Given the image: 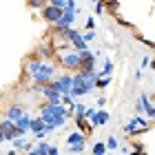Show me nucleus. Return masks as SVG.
Returning a JSON list of instances; mask_svg holds the SVG:
<instances>
[{
    "label": "nucleus",
    "instance_id": "nucleus-1",
    "mask_svg": "<svg viewBox=\"0 0 155 155\" xmlns=\"http://www.w3.org/2000/svg\"><path fill=\"white\" fill-rule=\"evenodd\" d=\"M25 71L29 73V78L38 84H49L55 75V64L49 60H29V64L25 67Z\"/></svg>",
    "mask_w": 155,
    "mask_h": 155
},
{
    "label": "nucleus",
    "instance_id": "nucleus-2",
    "mask_svg": "<svg viewBox=\"0 0 155 155\" xmlns=\"http://www.w3.org/2000/svg\"><path fill=\"white\" fill-rule=\"evenodd\" d=\"M60 64L67 69V71H78L82 64V60H80V53L78 51H62L60 53Z\"/></svg>",
    "mask_w": 155,
    "mask_h": 155
},
{
    "label": "nucleus",
    "instance_id": "nucleus-3",
    "mask_svg": "<svg viewBox=\"0 0 155 155\" xmlns=\"http://www.w3.org/2000/svg\"><path fill=\"white\" fill-rule=\"evenodd\" d=\"M51 87H53L55 91H60L62 95H67L69 91H71V87H73V75H71V73H60V75H55L53 80H51Z\"/></svg>",
    "mask_w": 155,
    "mask_h": 155
},
{
    "label": "nucleus",
    "instance_id": "nucleus-4",
    "mask_svg": "<svg viewBox=\"0 0 155 155\" xmlns=\"http://www.w3.org/2000/svg\"><path fill=\"white\" fill-rule=\"evenodd\" d=\"M149 129V122H146V117H142V115H135V117H131V122L124 126V133H129V135H137V133H142V131H146Z\"/></svg>",
    "mask_w": 155,
    "mask_h": 155
},
{
    "label": "nucleus",
    "instance_id": "nucleus-5",
    "mask_svg": "<svg viewBox=\"0 0 155 155\" xmlns=\"http://www.w3.org/2000/svg\"><path fill=\"white\" fill-rule=\"evenodd\" d=\"M73 22H75V9H62L60 20L53 22V29L62 31V29H67V27H73Z\"/></svg>",
    "mask_w": 155,
    "mask_h": 155
},
{
    "label": "nucleus",
    "instance_id": "nucleus-6",
    "mask_svg": "<svg viewBox=\"0 0 155 155\" xmlns=\"http://www.w3.org/2000/svg\"><path fill=\"white\" fill-rule=\"evenodd\" d=\"M40 93H42V97L47 100V104H62V93L51 87V82H49V84H42V91H40Z\"/></svg>",
    "mask_w": 155,
    "mask_h": 155
},
{
    "label": "nucleus",
    "instance_id": "nucleus-7",
    "mask_svg": "<svg viewBox=\"0 0 155 155\" xmlns=\"http://www.w3.org/2000/svg\"><path fill=\"white\" fill-rule=\"evenodd\" d=\"M60 16H62V9H60V7H53V5H45V7H42V18H45L47 20V22H58V20H60Z\"/></svg>",
    "mask_w": 155,
    "mask_h": 155
},
{
    "label": "nucleus",
    "instance_id": "nucleus-8",
    "mask_svg": "<svg viewBox=\"0 0 155 155\" xmlns=\"http://www.w3.org/2000/svg\"><path fill=\"white\" fill-rule=\"evenodd\" d=\"M109 117H111V115L107 113V111L97 109V111H95V115L89 120V129H95V126H104V124L109 122Z\"/></svg>",
    "mask_w": 155,
    "mask_h": 155
},
{
    "label": "nucleus",
    "instance_id": "nucleus-9",
    "mask_svg": "<svg viewBox=\"0 0 155 155\" xmlns=\"http://www.w3.org/2000/svg\"><path fill=\"white\" fill-rule=\"evenodd\" d=\"M16 126L20 131H25V133H29V126H31V115L29 113H22L18 120H16Z\"/></svg>",
    "mask_w": 155,
    "mask_h": 155
},
{
    "label": "nucleus",
    "instance_id": "nucleus-10",
    "mask_svg": "<svg viewBox=\"0 0 155 155\" xmlns=\"http://www.w3.org/2000/svg\"><path fill=\"white\" fill-rule=\"evenodd\" d=\"M140 102H142V107H144V113H146V115H149L151 120H155V107H153V104H151V100H149V97H146L144 93H142V95H140Z\"/></svg>",
    "mask_w": 155,
    "mask_h": 155
},
{
    "label": "nucleus",
    "instance_id": "nucleus-11",
    "mask_svg": "<svg viewBox=\"0 0 155 155\" xmlns=\"http://www.w3.org/2000/svg\"><path fill=\"white\" fill-rule=\"evenodd\" d=\"M11 144H13V149H18V151H29L31 149V142H29V140H27L25 135L22 137H16V140H11Z\"/></svg>",
    "mask_w": 155,
    "mask_h": 155
},
{
    "label": "nucleus",
    "instance_id": "nucleus-12",
    "mask_svg": "<svg viewBox=\"0 0 155 155\" xmlns=\"http://www.w3.org/2000/svg\"><path fill=\"white\" fill-rule=\"evenodd\" d=\"M22 113H25V109L20 107V104H11V107L7 109V117H9L11 122H16V120H18L20 115H22Z\"/></svg>",
    "mask_w": 155,
    "mask_h": 155
},
{
    "label": "nucleus",
    "instance_id": "nucleus-13",
    "mask_svg": "<svg viewBox=\"0 0 155 155\" xmlns=\"http://www.w3.org/2000/svg\"><path fill=\"white\" fill-rule=\"evenodd\" d=\"M71 49H73V51H82V49H89V42L82 38V33H78V36L71 40Z\"/></svg>",
    "mask_w": 155,
    "mask_h": 155
},
{
    "label": "nucleus",
    "instance_id": "nucleus-14",
    "mask_svg": "<svg viewBox=\"0 0 155 155\" xmlns=\"http://www.w3.org/2000/svg\"><path fill=\"white\" fill-rule=\"evenodd\" d=\"M40 131H45V120H42L40 115L38 117H31V126H29V133H40Z\"/></svg>",
    "mask_w": 155,
    "mask_h": 155
},
{
    "label": "nucleus",
    "instance_id": "nucleus-15",
    "mask_svg": "<svg viewBox=\"0 0 155 155\" xmlns=\"http://www.w3.org/2000/svg\"><path fill=\"white\" fill-rule=\"evenodd\" d=\"M95 64H97V55H93V58H89V60H82V64L78 71H95Z\"/></svg>",
    "mask_w": 155,
    "mask_h": 155
},
{
    "label": "nucleus",
    "instance_id": "nucleus-16",
    "mask_svg": "<svg viewBox=\"0 0 155 155\" xmlns=\"http://www.w3.org/2000/svg\"><path fill=\"white\" fill-rule=\"evenodd\" d=\"M87 135H84V133H80V131H73L71 135L67 137V144H78V142H87V140H84Z\"/></svg>",
    "mask_w": 155,
    "mask_h": 155
},
{
    "label": "nucleus",
    "instance_id": "nucleus-17",
    "mask_svg": "<svg viewBox=\"0 0 155 155\" xmlns=\"http://www.w3.org/2000/svg\"><path fill=\"white\" fill-rule=\"evenodd\" d=\"M111 82H113V80H111V75H100L95 80V89H107Z\"/></svg>",
    "mask_w": 155,
    "mask_h": 155
},
{
    "label": "nucleus",
    "instance_id": "nucleus-18",
    "mask_svg": "<svg viewBox=\"0 0 155 155\" xmlns=\"http://www.w3.org/2000/svg\"><path fill=\"white\" fill-rule=\"evenodd\" d=\"M111 71H113V62H111V60H104L102 69L97 71V78H100V75H111Z\"/></svg>",
    "mask_w": 155,
    "mask_h": 155
},
{
    "label": "nucleus",
    "instance_id": "nucleus-19",
    "mask_svg": "<svg viewBox=\"0 0 155 155\" xmlns=\"http://www.w3.org/2000/svg\"><path fill=\"white\" fill-rule=\"evenodd\" d=\"M84 144H87V142H78V144H69V151H71V155H80V153H84Z\"/></svg>",
    "mask_w": 155,
    "mask_h": 155
},
{
    "label": "nucleus",
    "instance_id": "nucleus-20",
    "mask_svg": "<svg viewBox=\"0 0 155 155\" xmlns=\"http://www.w3.org/2000/svg\"><path fill=\"white\" fill-rule=\"evenodd\" d=\"M36 149H38L42 155H49V149H51V144H49V142H45V140H38Z\"/></svg>",
    "mask_w": 155,
    "mask_h": 155
},
{
    "label": "nucleus",
    "instance_id": "nucleus-21",
    "mask_svg": "<svg viewBox=\"0 0 155 155\" xmlns=\"http://www.w3.org/2000/svg\"><path fill=\"white\" fill-rule=\"evenodd\" d=\"M93 155H107V144L104 142H95L93 144Z\"/></svg>",
    "mask_w": 155,
    "mask_h": 155
},
{
    "label": "nucleus",
    "instance_id": "nucleus-22",
    "mask_svg": "<svg viewBox=\"0 0 155 155\" xmlns=\"http://www.w3.org/2000/svg\"><path fill=\"white\" fill-rule=\"evenodd\" d=\"M104 144H107V151H117V146H120L117 137H113V135H111V137H109V140H107Z\"/></svg>",
    "mask_w": 155,
    "mask_h": 155
},
{
    "label": "nucleus",
    "instance_id": "nucleus-23",
    "mask_svg": "<svg viewBox=\"0 0 155 155\" xmlns=\"http://www.w3.org/2000/svg\"><path fill=\"white\" fill-rule=\"evenodd\" d=\"M38 55H40V58H49V55H51V47H40Z\"/></svg>",
    "mask_w": 155,
    "mask_h": 155
},
{
    "label": "nucleus",
    "instance_id": "nucleus-24",
    "mask_svg": "<svg viewBox=\"0 0 155 155\" xmlns=\"http://www.w3.org/2000/svg\"><path fill=\"white\" fill-rule=\"evenodd\" d=\"M93 13H95V16H102V13H104V2H100V0H97V2H95V9H93Z\"/></svg>",
    "mask_w": 155,
    "mask_h": 155
},
{
    "label": "nucleus",
    "instance_id": "nucleus-25",
    "mask_svg": "<svg viewBox=\"0 0 155 155\" xmlns=\"http://www.w3.org/2000/svg\"><path fill=\"white\" fill-rule=\"evenodd\" d=\"M62 104H64V107H71V104H73V97L69 95V93H67V95H62Z\"/></svg>",
    "mask_w": 155,
    "mask_h": 155
},
{
    "label": "nucleus",
    "instance_id": "nucleus-26",
    "mask_svg": "<svg viewBox=\"0 0 155 155\" xmlns=\"http://www.w3.org/2000/svg\"><path fill=\"white\" fill-rule=\"evenodd\" d=\"M82 38H84V40H87V42H91V40H93V38H95V31H93V29H89V31H87V33H84V36H82Z\"/></svg>",
    "mask_w": 155,
    "mask_h": 155
},
{
    "label": "nucleus",
    "instance_id": "nucleus-27",
    "mask_svg": "<svg viewBox=\"0 0 155 155\" xmlns=\"http://www.w3.org/2000/svg\"><path fill=\"white\" fill-rule=\"evenodd\" d=\"M64 2H67V0H49V5H53V7H60V9H64Z\"/></svg>",
    "mask_w": 155,
    "mask_h": 155
},
{
    "label": "nucleus",
    "instance_id": "nucleus-28",
    "mask_svg": "<svg viewBox=\"0 0 155 155\" xmlns=\"http://www.w3.org/2000/svg\"><path fill=\"white\" fill-rule=\"evenodd\" d=\"M142 111H144V107H142V102H140V97H137V100H135V115L142 113Z\"/></svg>",
    "mask_w": 155,
    "mask_h": 155
},
{
    "label": "nucleus",
    "instance_id": "nucleus-29",
    "mask_svg": "<svg viewBox=\"0 0 155 155\" xmlns=\"http://www.w3.org/2000/svg\"><path fill=\"white\" fill-rule=\"evenodd\" d=\"M95 104H97V109H102L104 104H107V97H102V95H100V97H97V100H95Z\"/></svg>",
    "mask_w": 155,
    "mask_h": 155
},
{
    "label": "nucleus",
    "instance_id": "nucleus-30",
    "mask_svg": "<svg viewBox=\"0 0 155 155\" xmlns=\"http://www.w3.org/2000/svg\"><path fill=\"white\" fill-rule=\"evenodd\" d=\"M64 9H78V7H75V0H67V2H64Z\"/></svg>",
    "mask_w": 155,
    "mask_h": 155
},
{
    "label": "nucleus",
    "instance_id": "nucleus-31",
    "mask_svg": "<svg viewBox=\"0 0 155 155\" xmlns=\"http://www.w3.org/2000/svg\"><path fill=\"white\" fill-rule=\"evenodd\" d=\"M87 29H95V18H87Z\"/></svg>",
    "mask_w": 155,
    "mask_h": 155
},
{
    "label": "nucleus",
    "instance_id": "nucleus-32",
    "mask_svg": "<svg viewBox=\"0 0 155 155\" xmlns=\"http://www.w3.org/2000/svg\"><path fill=\"white\" fill-rule=\"evenodd\" d=\"M149 64H151V58H149V55H144V58H142V64H140V67H142V69H146Z\"/></svg>",
    "mask_w": 155,
    "mask_h": 155
},
{
    "label": "nucleus",
    "instance_id": "nucleus-33",
    "mask_svg": "<svg viewBox=\"0 0 155 155\" xmlns=\"http://www.w3.org/2000/svg\"><path fill=\"white\" fill-rule=\"evenodd\" d=\"M27 155H42V153H40V151L36 149V144H33V146H31V149H29V151H27Z\"/></svg>",
    "mask_w": 155,
    "mask_h": 155
},
{
    "label": "nucleus",
    "instance_id": "nucleus-34",
    "mask_svg": "<svg viewBox=\"0 0 155 155\" xmlns=\"http://www.w3.org/2000/svg\"><path fill=\"white\" fill-rule=\"evenodd\" d=\"M49 155H60V149H58V146H53V144H51V149H49Z\"/></svg>",
    "mask_w": 155,
    "mask_h": 155
},
{
    "label": "nucleus",
    "instance_id": "nucleus-35",
    "mask_svg": "<svg viewBox=\"0 0 155 155\" xmlns=\"http://www.w3.org/2000/svg\"><path fill=\"white\" fill-rule=\"evenodd\" d=\"M7 155H20V151H18V149H11L9 153H7Z\"/></svg>",
    "mask_w": 155,
    "mask_h": 155
},
{
    "label": "nucleus",
    "instance_id": "nucleus-36",
    "mask_svg": "<svg viewBox=\"0 0 155 155\" xmlns=\"http://www.w3.org/2000/svg\"><path fill=\"white\" fill-rule=\"evenodd\" d=\"M0 142H5V133L2 131H0Z\"/></svg>",
    "mask_w": 155,
    "mask_h": 155
},
{
    "label": "nucleus",
    "instance_id": "nucleus-37",
    "mask_svg": "<svg viewBox=\"0 0 155 155\" xmlns=\"http://www.w3.org/2000/svg\"><path fill=\"white\" fill-rule=\"evenodd\" d=\"M149 67H151V69H155V60H153V62H151V64H149Z\"/></svg>",
    "mask_w": 155,
    "mask_h": 155
},
{
    "label": "nucleus",
    "instance_id": "nucleus-38",
    "mask_svg": "<svg viewBox=\"0 0 155 155\" xmlns=\"http://www.w3.org/2000/svg\"><path fill=\"white\" fill-rule=\"evenodd\" d=\"M91 2H93V5H95V2H97V0H91Z\"/></svg>",
    "mask_w": 155,
    "mask_h": 155
}]
</instances>
